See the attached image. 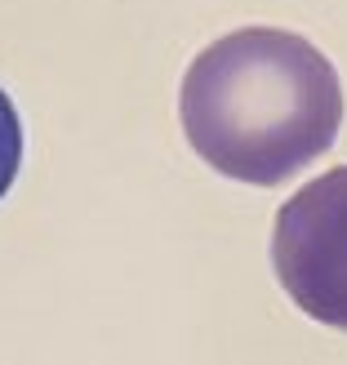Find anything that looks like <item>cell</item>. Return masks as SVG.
I'll return each instance as SVG.
<instances>
[{"label": "cell", "instance_id": "cell-1", "mask_svg": "<svg viewBox=\"0 0 347 365\" xmlns=\"http://www.w3.org/2000/svg\"><path fill=\"white\" fill-rule=\"evenodd\" d=\"M178 112L205 165L276 187L330 152L343 125V85L312 41L281 27H241L196 53Z\"/></svg>", "mask_w": 347, "mask_h": 365}, {"label": "cell", "instance_id": "cell-3", "mask_svg": "<svg viewBox=\"0 0 347 365\" xmlns=\"http://www.w3.org/2000/svg\"><path fill=\"white\" fill-rule=\"evenodd\" d=\"M18 165H23V120H18L9 94L0 89V196L14 187Z\"/></svg>", "mask_w": 347, "mask_h": 365}, {"label": "cell", "instance_id": "cell-2", "mask_svg": "<svg viewBox=\"0 0 347 365\" xmlns=\"http://www.w3.org/2000/svg\"><path fill=\"white\" fill-rule=\"evenodd\" d=\"M271 263L294 307L347 334V165L312 178L281 205Z\"/></svg>", "mask_w": 347, "mask_h": 365}]
</instances>
